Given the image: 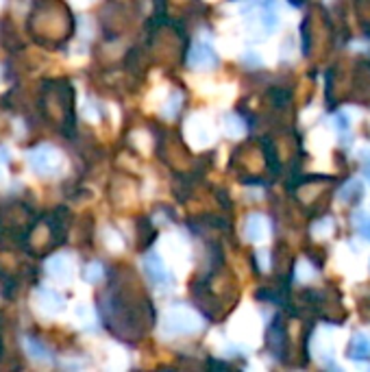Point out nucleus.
<instances>
[{"instance_id":"f257e3e1","label":"nucleus","mask_w":370,"mask_h":372,"mask_svg":"<svg viewBox=\"0 0 370 372\" xmlns=\"http://www.w3.org/2000/svg\"><path fill=\"white\" fill-rule=\"evenodd\" d=\"M201 327H203L201 316L187 307L168 309L161 318V331L166 335H190V333L201 331Z\"/></svg>"},{"instance_id":"f03ea898","label":"nucleus","mask_w":370,"mask_h":372,"mask_svg":"<svg viewBox=\"0 0 370 372\" xmlns=\"http://www.w3.org/2000/svg\"><path fill=\"white\" fill-rule=\"evenodd\" d=\"M28 159H31V165H33L35 173L48 175V177L57 175L62 170V165H64V159H62L59 151L52 149V146H40V149H35L31 155H28Z\"/></svg>"},{"instance_id":"7ed1b4c3","label":"nucleus","mask_w":370,"mask_h":372,"mask_svg":"<svg viewBox=\"0 0 370 372\" xmlns=\"http://www.w3.org/2000/svg\"><path fill=\"white\" fill-rule=\"evenodd\" d=\"M144 270L149 274V279L157 285V288H170L173 285V274L168 272L166 264L161 262V257L151 252L144 257Z\"/></svg>"},{"instance_id":"20e7f679","label":"nucleus","mask_w":370,"mask_h":372,"mask_svg":"<svg viewBox=\"0 0 370 372\" xmlns=\"http://www.w3.org/2000/svg\"><path fill=\"white\" fill-rule=\"evenodd\" d=\"M218 64V57L207 44H194L190 50V68L194 70H209Z\"/></svg>"},{"instance_id":"39448f33","label":"nucleus","mask_w":370,"mask_h":372,"mask_svg":"<svg viewBox=\"0 0 370 372\" xmlns=\"http://www.w3.org/2000/svg\"><path fill=\"white\" fill-rule=\"evenodd\" d=\"M244 233H246V238H248L250 242H262V240H266L268 233H270V222H268V218H264L262 214H253V216L246 220V224H244Z\"/></svg>"},{"instance_id":"423d86ee","label":"nucleus","mask_w":370,"mask_h":372,"mask_svg":"<svg viewBox=\"0 0 370 372\" xmlns=\"http://www.w3.org/2000/svg\"><path fill=\"white\" fill-rule=\"evenodd\" d=\"M46 270L52 279H59V281H68L72 277V262L70 257L66 255H57V257H50L48 264H46Z\"/></svg>"},{"instance_id":"0eeeda50","label":"nucleus","mask_w":370,"mask_h":372,"mask_svg":"<svg viewBox=\"0 0 370 372\" xmlns=\"http://www.w3.org/2000/svg\"><path fill=\"white\" fill-rule=\"evenodd\" d=\"M349 357L355 361H366L370 359V335L366 333H357L351 344H349Z\"/></svg>"},{"instance_id":"6e6552de","label":"nucleus","mask_w":370,"mask_h":372,"mask_svg":"<svg viewBox=\"0 0 370 372\" xmlns=\"http://www.w3.org/2000/svg\"><path fill=\"white\" fill-rule=\"evenodd\" d=\"M37 298H40V307L46 309V313H59L64 309V298L52 290H42Z\"/></svg>"},{"instance_id":"1a4fd4ad","label":"nucleus","mask_w":370,"mask_h":372,"mask_svg":"<svg viewBox=\"0 0 370 372\" xmlns=\"http://www.w3.org/2000/svg\"><path fill=\"white\" fill-rule=\"evenodd\" d=\"M24 349H26V353L28 355H31L35 361H50L52 357H50V353H48V349H44L42 344H40V342H35L33 337H26L24 339Z\"/></svg>"},{"instance_id":"9d476101","label":"nucleus","mask_w":370,"mask_h":372,"mask_svg":"<svg viewBox=\"0 0 370 372\" xmlns=\"http://www.w3.org/2000/svg\"><path fill=\"white\" fill-rule=\"evenodd\" d=\"M314 277H316V268L311 266L309 262L301 260V262L296 264V279H299V281H311Z\"/></svg>"},{"instance_id":"9b49d317","label":"nucleus","mask_w":370,"mask_h":372,"mask_svg":"<svg viewBox=\"0 0 370 372\" xmlns=\"http://www.w3.org/2000/svg\"><path fill=\"white\" fill-rule=\"evenodd\" d=\"M224 127H226V133L233 135V137H238V135L244 133V122L238 116H226L224 118Z\"/></svg>"},{"instance_id":"f8f14e48","label":"nucleus","mask_w":370,"mask_h":372,"mask_svg":"<svg viewBox=\"0 0 370 372\" xmlns=\"http://www.w3.org/2000/svg\"><path fill=\"white\" fill-rule=\"evenodd\" d=\"M359 194H362V187H359V183H349L342 192H340V198L345 200V203H353V200H357L359 198Z\"/></svg>"},{"instance_id":"ddd939ff","label":"nucleus","mask_w":370,"mask_h":372,"mask_svg":"<svg viewBox=\"0 0 370 372\" xmlns=\"http://www.w3.org/2000/svg\"><path fill=\"white\" fill-rule=\"evenodd\" d=\"M103 274H105V270H103V266L96 264V262L85 268V279H88L90 283H98V281L103 279Z\"/></svg>"},{"instance_id":"4468645a","label":"nucleus","mask_w":370,"mask_h":372,"mask_svg":"<svg viewBox=\"0 0 370 372\" xmlns=\"http://www.w3.org/2000/svg\"><path fill=\"white\" fill-rule=\"evenodd\" d=\"M357 228H359L362 238L370 242V218H368V216L359 214V218H357Z\"/></svg>"},{"instance_id":"2eb2a0df","label":"nucleus","mask_w":370,"mask_h":372,"mask_svg":"<svg viewBox=\"0 0 370 372\" xmlns=\"http://www.w3.org/2000/svg\"><path fill=\"white\" fill-rule=\"evenodd\" d=\"M179 105H181V96H179V92H177V94L173 96V100H170V105L166 107V116H168V118H173L175 113H177L175 109H179Z\"/></svg>"},{"instance_id":"dca6fc26","label":"nucleus","mask_w":370,"mask_h":372,"mask_svg":"<svg viewBox=\"0 0 370 372\" xmlns=\"http://www.w3.org/2000/svg\"><path fill=\"white\" fill-rule=\"evenodd\" d=\"M329 228H331V220H323V222H316V224H314V233L327 236Z\"/></svg>"},{"instance_id":"f3484780","label":"nucleus","mask_w":370,"mask_h":372,"mask_svg":"<svg viewBox=\"0 0 370 372\" xmlns=\"http://www.w3.org/2000/svg\"><path fill=\"white\" fill-rule=\"evenodd\" d=\"M0 72H3V70H0Z\"/></svg>"}]
</instances>
